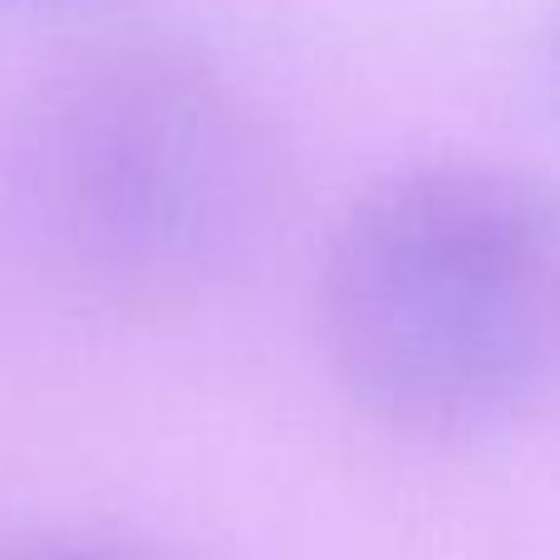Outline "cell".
<instances>
[{
	"label": "cell",
	"instance_id": "obj_1",
	"mask_svg": "<svg viewBox=\"0 0 560 560\" xmlns=\"http://www.w3.org/2000/svg\"><path fill=\"white\" fill-rule=\"evenodd\" d=\"M325 339L374 413L463 433L560 374V197L487 163L369 187L325 261Z\"/></svg>",
	"mask_w": 560,
	"mask_h": 560
},
{
	"label": "cell",
	"instance_id": "obj_2",
	"mask_svg": "<svg viewBox=\"0 0 560 560\" xmlns=\"http://www.w3.org/2000/svg\"><path fill=\"white\" fill-rule=\"evenodd\" d=\"M49 187L89 261L158 280L232 246L256 173L242 124L212 89L173 69H124L65 108Z\"/></svg>",
	"mask_w": 560,
	"mask_h": 560
},
{
	"label": "cell",
	"instance_id": "obj_3",
	"mask_svg": "<svg viewBox=\"0 0 560 560\" xmlns=\"http://www.w3.org/2000/svg\"><path fill=\"white\" fill-rule=\"evenodd\" d=\"M20 560H143V556L118 551V546H39V551H25Z\"/></svg>",
	"mask_w": 560,
	"mask_h": 560
}]
</instances>
